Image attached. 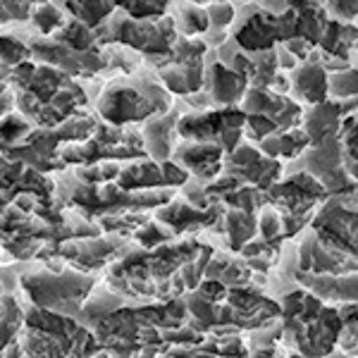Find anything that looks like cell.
<instances>
[{
	"label": "cell",
	"mask_w": 358,
	"mask_h": 358,
	"mask_svg": "<svg viewBox=\"0 0 358 358\" xmlns=\"http://www.w3.org/2000/svg\"><path fill=\"white\" fill-rule=\"evenodd\" d=\"M189 322L184 299L165 303H138L115 310L94 327V334L110 358H160L167 351L165 337Z\"/></svg>",
	"instance_id": "6da1fadb"
},
{
	"label": "cell",
	"mask_w": 358,
	"mask_h": 358,
	"mask_svg": "<svg viewBox=\"0 0 358 358\" xmlns=\"http://www.w3.org/2000/svg\"><path fill=\"white\" fill-rule=\"evenodd\" d=\"M282 306V346L287 354L303 358H330L342 337L337 306H327L310 292L299 289L285 296Z\"/></svg>",
	"instance_id": "7a4b0ae2"
},
{
	"label": "cell",
	"mask_w": 358,
	"mask_h": 358,
	"mask_svg": "<svg viewBox=\"0 0 358 358\" xmlns=\"http://www.w3.org/2000/svg\"><path fill=\"white\" fill-rule=\"evenodd\" d=\"M22 351L24 358H94L103 349L94 330L77 317L29 308L22 327Z\"/></svg>",
	"instance_id": "3957f363"
},
{
	"label": "cell",
	"mask_w": 358,
	"mask_h": 358,
	"mask_svg": "<svg viewBox=\"0 0 358 358\" xmlns=\"http://www.w3.org/2000/svg\"><path fill=\"white\" fill-rule=\"evenodd\" d=\"M172 98L163 82L148 77H124L106 86L98 98V115L110 127L151 120L155 115L170 113Z\"/></svg>",
	"instance_id": "277c9868"
},
{
	"label": "cell",
	"mask_w": 358,
	"mask_h": 358,
	"mask_svg": "<svg viewBox=\"0 0 358 358\" xmlns=\"http://www.w3.org/2000/svg\"><path fill=\"white\" fill-rule=\"evenodd\" d=\"M22 289L31 299L36 308L50 310L57 315L77 317L82 313L84 303L94 294L96 280L91 275L77 273V270H38V273H24L20 277Z\"/></svg>",
	"instance_id": "5b68a950"
},
{
	"label": "cell",
	"mask_w": 358,
	"mask_h": 358,
	"mask_svg": "<svg viewBox=\"0 0 358 358\" xmlns=\"http://www.w3.org/2000/svg\"><path fill=\"white\" fill-rule=\"evenodd\" d=\"M120 20L106 22L96 29V41L101 43H120L124 48L138 50L146 57H160L172 50L177 43V27L172 15L160 17V20H131L127 17L117 5Z\"/></svg>",
	"instance_id": "8992f818"
},
{
	"label": "cell",
	"mask_w": 358,
	"mask_h": 358,
	"mask_svg": "<svg viewBox=\"0 0 358 358\" xmlns=\"http://www.w3.org/2000/svg\"><path fill=\"white\" fill-rule=\"evenodd\" d=\"M232 41L244 53H265L280 45V27L277 15L261 5H244L236 8V20L232 24Z\"/></svg>",
	"instance_id": "52a82bcc"
},
{
	"label": "cell",
	"mask_w": 358,
	"mask_h": 358,
	"mask_svg": "<svg viewBox=\"0 0 358 358\" xmlns=\"http://www.w3.org/2000/svg\"><path fill=\"white\" fill-rule=\"evenodd\" d=\"M222 172L229 177H234L244 187H253L258 192H268L270 187H275L285 175V165L280 160H273L268 155H263L253 143H241L239 148L224 158Z\"/></svg>",
	"instance_id": "ba28073f"
},
{
	"label": "cell",
	"mask_w": 358,
	"mask_h": 358,
	"mask_svg": "<svg viewBox=\"0 0 358 358\" xmlns=\"http://www.w3.org/2000/svg\"><path fill=\"white\" fill-rule=\"evenodd\" d=\"M131 248L129 241H124L122 236H110V239H103V236H91V239H74L65 241L57 248V256L62 258L65 265H72L77 273L89 275L91 270H101L108 263H115L124 256Z\"/></svg>",
	"instance_id": "9c48e42d"
},
{
	"label": "cell",
	"mask_w": 358,
	"mask_h": 358,
	"mask_svg": "<svg viewBox=\"0 0 358 358\" xmlns=\"http://www.w3.org/2000/svg\"><path fill=\"white\" fill-rule=\"evenodd\" d=\"M31 55H36L43 65L60 69L62 74L72 77H84L91 79L94 74L101 72L106 67V57L101 50H91V53H77V50L67 48L60 41H55L53 36H41V38H31L29 43Z\"/></svg>",
	"instance_id": "30bf717a"
},
{
	"label": "cell",
	"mask_w": 358,
	"mask_h": 358,
	"mask_svg": "<svg viewBox=\"0 0 358 358\" xmlns=\"http://www.w3.org/2000/svg\"><path fill=\"white\" fill-rule=\"evenodd\" d=\"M239 108L244 115H258V117L270 120L277 124L280 134L299 129L303 122V108L292 96L275 94L270 89H248Z\"/></svg>",
	"instance_id": "8fae6325"
},
{
	"label": "cell",
	"mask_w": 358,
	"mask_h": 358,
	"mask_svg": "<svg viewBox=\"0 0 358 358\" xmlns=\"http://www.w3.org/2000/svg\"><path fill=\"white\" fill-rule=\"evenodd\" d=\"M224 213V203H215L213 208H196L189 201H179L172 199L170 203L158 208L155 213V220L160 224H165L172 234H187V232H206V229H213L215 222L222 217Z\"/></svg>",
	"instance_id": "7c38bea8"
},
{
	"label": "cell",
	"mask_w": 358,
	"mask_h": 358,
	"mask_svg": "<svg viewBox=\"0 0 358 358\" xmlns=\"http://www.w3.org/2000/svg\"><path fill=\"white\" fill-rule=\"evenodd\" d=\"M179 167L192 175V179L201 184H210L213 179L222 175L224 165V151L217 143H199V141H184L172 151Z\"/></svg>",
	"instance_id": "4fadbf2b"
},
{
	"label": "cell",
	"mask_w": 358,
	"mask_h": 358,
	"mask_svg": "<svg viewBox=\"0 0 358 358\" xmlns=\"http://www.w3.org/2000/svg\"><path fill=\"white\" fill-rule=\"evenodd\" d=\"M292 96L296 103H306V106H320V103L330 101V74L320 65L317 50L306 62H301L292 72Z\"/></svg>",
	"instance_id": "5bb4252c"
},
{
	"label": "cell",
	"mask_w": 358,
	"mask_h": 358,
	"mask_svg": "<svg viewBox=\"0 0 358 358\" xmlns=\"http://www.w3.org/2000/svg\"><path fill=\"white\" fill-rule=\"evenodd\" d=\"M203 89L206 94L213 98V103L220 108H239L244 101L246 91L251 89L248 82L234 69L224 67L222 62L210 60L206 65L203 74Z\"/></svg>",
	"instance_id": "9a60e30c"
},
{
	"label": "cell",
	"mask_w": 358,
	"mask_h": 358,
	"mask_svg": "<svg viewBox=\"0 0 358 358\" xmlns=\"http://www.w3.org/2000/svg\"><path fill=\"white\" fill-rule=\"evenodd\" d=\"M342 122H344V113H342V103L339 101H325L320 106H313L303 113V131L310 138V146L325 141V138L337 136L342 131Z\"/></svg>",
	"instance_id": "2e32d148"
},
{
	"label": "cell",
	"mask_w": 358,
	"mask_h": 358,
	"mask_svg": "<svg viewBox=\"0 0 358 358\" xmlns=\"http://www.w3.org/2000/svg\"><path fill=\"white\" fill-rule=\"evenodd\" d=\"M177 122L179 115L172 110L146 120V124H143V146H146V153L153 158V163L163 165L170 160V153L175 151L172 148V134L177 131Z\"/></svg>",
	"instance_id": "e0dca14e"
},
{
	"label": "cell",
	"mask_w": 358,
	"mask_h": 358,
	"mask_svg": "<svg viewBox=\"0 0 358 358\" xmlns=\"http://www.w3.org/2000/svg\"><path fill=\"white\" fill-rule=\"evenodd\" d=\"M213 229H217L215 234H224V239H227V251L241 253V248L246 244H251L258 236V217L253 215V213H244V210H236V208L224 206L222 217L215 222Z\"/></svg>",
	"instance_id": "ac0fdd59"
},
{
	"label": "cell",
	"mask_w": 358,
	"mask_h": 358,
	"mask_svg": "<svg viewBox=\"0 0 358 358\" xmlns=\"http://www.w3.org/2000/svg\"><path fill=\"white\" fill-rule=\"evenodd\" d=\"M253 277H256V273L248 268L244 258L232 251H215L206 268V280L222 282L227 289L253 285Z\"/></svg>",
	"instance_id": "d6986e66"
},
{
	"label": "cell",
	"mask_w": 358,
	"mask_h": 358,
	"mask_svg": "<svg viewBox=\"0 0 358 358\" xmlns=\"http://www.w3.org/2000/svg\"><path fill=\"white\" fill-rule=\"evenodd\" d=\"M206 62H194V65H167L158 69V77L163 86L175 96H194L203 89Z\"/></svg>",
	"instance_id": "ffe728a7"
},
{
	"label": "cell",
	"mask_w": 358,
	"mask_h": 358,
	"mask_svg": "<svg viewBox=\"0 0 358 358\" xmlns=\"http://www.w3.org/2000/svg\"><path fill=\"white\" fill-rule=\"evenodd\" d=\"M117 187L124 189V192H131V194L134 192H158L160 187L167 189L163 165L148 163V160L124 165L122 170H120Z\"/></svg>",
	"instance_id": "44dd1931"
},
{
	"label": "cell",
	"mask_w": 358,
	"mask_h": 358,
	"mask_svg": "<svg viewBox=\"0 0 358 358\" xmlns=\"http://www.w3.org/2000/svg\"><path fill=\"white\" fill-rule=\"evenodd\" d=\"M127 306V299L124 296H120L117 292H113V289H106V292H96L89 296V301L84 303V308H82V313L77 315V320L82 322L84 327H96L101 320H106L108 315H113L115 310H120V308H124Z\"/></svg>",
	"instance_id": "7402d4cb"
},
{
	"label": "cell",
	"mask_w": 358,
	"mask_h": 358,
	"mask_svg": "<svg viewBox=\"0 0 358 358\" xmlns=\"http://www.w3.org/2000/svg\"><path fill=\"white\" fill-rule=\"evenodd\" d=\"M172 20H175L177 34H184V38H201L210 31V20L203 5H177Z\"/></svg>",
	"instance_id": "603a6c76"
},
{
	"label": "cell",
	"mask_w": 358,
	"mask_h": 358,
	"mask_svg": "<svg viewBox=\"0 0 358 358\" xmlns=\"http://www.w3.org/2000/svg\"><path fill=\"white\" fill-rule=\"evenodd\" d=\"M24 327V313L13 296H3V310H0V356L17 342V334Z\"/></svg>",
	"instance_id": "cb8c5ba5"
},
{
	"label": "cell",
	"mask_w": 358,
	"mask_h": 358,
	"mask_svg": "<svg viewBox=\"0 0 358 358\" xmlns=\"http://www.w3.org/2000/svg\"><path fill=\"white\" fill-rule=\"evenodd\" d=\"M53 38L60 41L62 45H67V48L77 50V53H91V50H98L94 29H89L77 20H69L60 31L53 34Z\"/></svg>",
	"instance_id": "d4e9b609"
},
{
	"label": "cell",
	"mask_w": 358,
	"mask_h": 358,
	"mask_svg": "<svg viewBox=\"0 0 358 358\" xmlns=\"http://www.w3.org/2000/svg\"><path fill=\"white\" fill-rule=\"evenodd\" d=\"M62 10L69 13L77 22H82L89 29H96L106 24V20L110 15L117 13V5L113 3H65Z\"/></svg>",
	"instance_id": "484cf974"
},
{
	"label": "cell",
	"mask_w": 358,
	"mask_h": 358,
	"mask_svg": "<svg viewBox=\"0 0 358 358\" xmlns=\"http://www.w3.org/2000/svg\"><path fill=\"white\" fill-rule=\"evenodd\" d=\"M62 13H65V10L57 8V5H50V3L34 5L31 20L38 31H41V36H53L55 31H60V29L67 24V20Z\"/></svg>",
	"instance_id": "4316f807"
},
{
	"label": "cell",
	"mask_w": 358,
	"mask_h": 358,
	"mask_svg": "<svg viewBox=\"0 0 358 358\" xmlns=\"http://www.w3.org/2000/svg\"><path fill=\"white\" fill-rule=\"evenodd\" d=\"M330 98L332 101H358V69L349 67L330 74Z\"/></svg>",
	"instance_id": "83f0119b"
},
{
	"label": "cell",
	"mask_w": 358,
	"mask_h": 358,
	"mask_svg": "<svg viewBox=\"0 0 358 358\" xmlns=\"http://www.w3.org/2000/svg\"><path fill=\"white\" fill-rule=\"evenodd\" d=\"M148 222H151L148 213H124V215L101 217L98 227L106 229V232H115V234H129V232H138V229Z\"/></svg>",
	"instance_id": "f1b7e54d"
},
{
	"label": "cell",
	"mask_w": 358,
	"mask_h": 358,
	"mask_svg": "<svg viewBox=\"0 0 358 358\" xmlns=\"http://www.w3.org/2000/svg\"><path fill=\"white\" fill-rule=\"evenodd\" d=\"M31 131L34 129L24 115H8L0 120V146H17V143L27 141Z\"/></svg>",
	"instance_id": "f546056e"
},
{
	"label": "cell",
	"mask_w": 358,
	"mask_h": 358,
	"mask_svg": "<svg viewBox=\"0 0 358 358\" xmlns=\"http://www.w3.org/2000/svg\"><path fill=\"white\" fill-rule=\"evenodd\" d=\"M258 236L270 244H285V229H282V215L273 206H265L258 215Z\"/></svg>",
	"instance_id": "4dcf8cb0"
},
{
	"label": "cell",
	"mask_w": 358,
	"mask_h": 358,
	"mask_svg": "<svg viewBox=\"0 0 358 358\" xmlns=\"http://www.w3.org/2000/svg\"><path fill=\"white\" fill-rule=\"evenodd\" d=\"M31 57V48L15 36H0V65L17 67Z\"/></svg>",
	"instance_id": "1f68e13d"
},
{
	"label": "cell",
	"mask_w": 358,
	"mask_h": 358,
	"mask_svg": "<svg viewBox=\"0 0 358 358\" xmlns=\"http://www.w3.org/2000/svg\"><path fill=\"white\" fill-rule=\"evenodd\" d=\"M172 236H175V234H172L165 224H160L158 220H151L148 224H143V227L138 229V232L134 234V239H136V244L141 248L153 251V248H158V246H165Z\"/></svg>",
	"instance_id": "d6a6232c"
},
{
	"label": "cell",
	"mask_w": 358,
	"mask_h": 358,
	"mask_svg": "<svg viewBox=\"0 0 358 358\" xmlns=\"http://www.w3.org/2000/svg\"><path fill=\"white\" fill-rule=\"evenodd\" d=\"M120 10L131 20H160L170 15V8L165 3H122Z\"/></svg>",
	"instance_id": "836d02e7"
},
{
	"label": "cell",
	"mask_w": 358,
	"mask_h": 358,
	"mask_svg": "<svg viewBox=\"0 0 358 358\" xmlns=\"http://www.w3.org/2000/svg\"><path fill=\"white\" fill-rule=\"evenodd\" d=\"M206 13H208V20H210L213 31H227V27H232L236 20V8L229 3L206 5Z\"/></svg>",
	"instance_id": "e575fe53"
},
{
	"label": "cell",
	"mask_w": 358,
	"mask_h": 358,
	"mask_svg": "<svg viewBox=\"0 0 358 358\" xmlns=\"http://www.w3.org/2000/svg\"><path fill=\"white\" fill-rule=\"evenodd\" d=\"M34 13L31 3H0V24L8 22H27Z\"/></svg>",
	"instance_id": "d590c367"
},
{
	"label": "cell",
	"mask_w": 358,
	"mask_h": 358,
	"mask_svg": "<svg viewBox=\"0 0 358 358\" xmlns=\"http://www.w3.org/2000/svg\"><path fill=\"white\" fill-rule=\"evenodd\" d=\"M325 13L334 22L354 24V20H358V3H330L325 5Z\"/></svg>",
	"instance_id": "8d00e7d4"
},
{
	"label": "cell",
	"mask_w": 358,
	"mask_h": 358,
	"mask_svg": "<svg viewBox=\"0 0 358 358\" xmlns=\"http://www.w3.org/2000/svg\"><path fill=\"white\" fill-rule=\"evenodd\" d=\"M15 103H17V98L5 91V94L0 96V117H8V115H13Z\"/></svg>",
	"instance_id": "74e56055"
},
{
	"label": "cell",
	"mask_w": 358,
	"mask_h": 358,
	"mask_svg": "<svg viewBox=\"0 0 358 358\" xmlns=\"http://www.w3.org/2000/svg\"><path fill=\"white\" fill-rule=\"evenodd\" d=\"M330 358H356V356H351V354H344V351H334V354Z\"/></svg>",
	"instance_id": "f35d334b"
},
{
	"label": "cell",
	"mask_w": 358,
	"mask_h": 358,
	"mask_svg": "<svg viewBox=\"0 0 358 358\" xmlns=\"http://www.w3.org/2000/svg\"><path fill=\"white\" fill-rule=\"evenodd\" d=\"M287 358H303V356H299V354H287Z\"/></svg>",
	"instance_id": "ab89813d"
},
{
	"label": "cell",
	"mask_w": 358,
	"mask_h": 358,
	"mask_svg": "<svg viewBox=\"0 0 358 358\" xmlns=\"http://www.w3.org/2000/svg\"><path fill=\"white\" fill-rule=\"evenodd\" d=\"M0 310H3V292H0Z\"/></svg>",
	"instance_id": "60d3db41"
},
{
	"label": "cell",
	"mask_w": 358,
	"mask_h": 358,
	"mask_svg": "<svg viewBox=\"0 0 358 358\" xmlns=\"http://www.w3.org/2000/svg\"><path fill=\"white\" fill-rule=\"evenodd\" d=\"M351 356H356V358H358V349H356V351H354V354H351Z\"/></svg>",
	"instance_id": "b9f144b4"
},
{
	"label": "cell",
	"mask_w": 358,
	"mask_h": 358,
	"mask_svg": "<svg viewBox=\"0 0 358 358\" xmlns=\"http://www.w3.org/2000/svg\"><path fill=\"white\" fill-rule=\"evenodd\" d=\"M354 50H358V43H356V48H354Z\"/></svg>",
	"instance_id": "7bdbcfd3"
}]
</instances>
